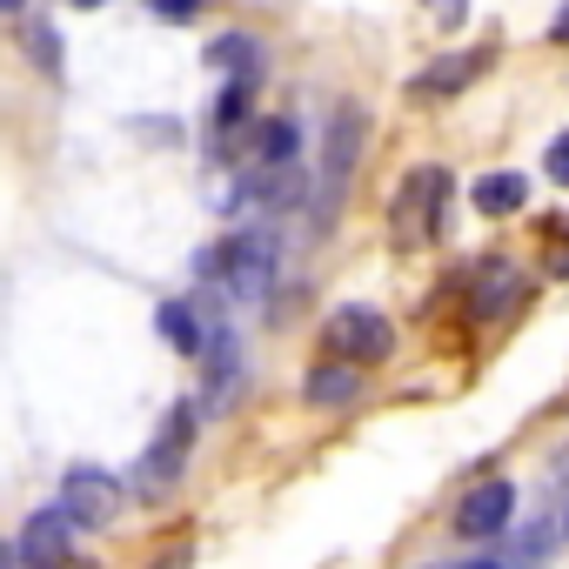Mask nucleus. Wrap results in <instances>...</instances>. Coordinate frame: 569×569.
<instances>
[{"mask_svg":"<svg viewBox=\"0 0 569 569\" xmlns=\"http://www.w3.org/2000/svg\"><path fill=\"white\" fill-rule=\"evenodd\" d=\"M194 274H201V281H221L234 302H261L268 281H274V241L254 228V234H234V241H221V248H201V254H194Z\"/></svg>","mask_w":569,"mask_h":569,"instance_id":"nucleus-1","label":"nucleus"},{"mask_svg":"<svg viewBox=\"0 0 569 569\" xmlns=\"http://www.w3.org/2000/svg\"><path fill=\"white\" fill-rule=\"evenodd\" d=\"M442 214H449V174L442 168H416L396 201H389V241L396 248H429L442 234Z\"/></svg>","mask_w":569,"mask_h":569,"instance_id":"nucleus-2","label":"nucleus"},{"mask_svg":"<svg viewBox=\"0 0 569 569\" xmlns=\"http://www.w3.org/2000/svg\"><path fill=\"white\" fill-rule=\"evenodd\" d=\"M356 154H362V114L356 108H336L329 148H322V174H316V234L336 228V208H342V188L356 174Z\"/></svg>","mask_w":569,"mask_h":569,"instance_id":"nucleus-3","label":"nucleus"},{"mask_svg":"<svg viewBox=\"0 0 569 569\" xmlns=\"http://www.w3.org/2000/svg\"><path fill=\"white\" fill-rule=\"evenodd\" d=\"M188 449H194V402H174L168 422H161V436H154V449H148L141 469H134V489H141V496H161L168 482H181Z\"/></svg>","mask_w":569,"mask_h":569,"instance_id":"nucleus-4","label":"nucleus"},{"mask_svg":"<svg viewBox=\"0 0 569 569\" xmlns=\"http://www.w3.org/2000/svg\"><path fill=\"white\" fill-rule=\"evenodd\" d=\"M322 336H329V349H336L342 362H356V369H376V362L396 356V329H389L376 309H336Z\"/></svg>","mask_w":569,"mask_h":569,"instance_id":"nucleus-5","label":"nucleus"},{"mask_svg":"<svg viewBox=\"0 0 569 569\" xmlns=\"http://www.w3.org/2000/svg\"><path fill=\"white\" fill-rule=\"evenodd\" d=\"M61 509H68L81 529H101V522H114V509H121V489H114V476H108V469H94V462H74V469L61 476Z\"/></svg>","mask_w":569,"mask_h":569,"instance_id":"nucleus-6","label":"nucleus"},{"mask_svg":"<svg viewBox=\"0 0 569 569\" xmlns=\"http://www.w3.org/2000/svg\"><path fill=\"white\" fill-rule=\"evenodd\" d=\"M509 516H516V482L489 476V482H476V489L456 502V536H462V542H489V536L509 529Z\"/></svg>","mask_w":569,"mask_h":569,"instance_id":"nucleus-7","label":"nucleus"},{"mask_svg":"<svg viewBox=\"0 0 569 569\" xmlns=\"http://www.w3.org/2000/svg\"><path fill=\"white\" fill-rule=\"evenodd\" d=\"M74 516L68 509H34L28 516V529H21V569H68L74 562Z\"/></svg>","mask_w":569,"mask_h":569,"instance_id":"nucleus-8","label":"nucleus"},{"mask_svg":"<svg viewBox=\"0 0 569 569\" xmlns=\"http://www.w3.org/2000/svg\"><path fill=\"white\" fill-rule=\"evenodd\" d=\"M289 168H302L296 121H254V134L241 141V174H289Z\"/></svg>","mask_w":569,"mask_h":569,"instance_id":"nucleus-9","label":"nucleus"},{"mask_svg":"<svg viewBox=\"0 0 569 569\" xmlns=\"http://www.w3.org/2000/svg\"><path fill=\"white\" fill-rule=\"evenodd\" d=\"M516 302H522V274H516V261H482L476 296H469V316H476V322H502Z\"/></svg>","mask_w":569,"mask_h":569,"instance_id":"nucleus-10","label":"nucleus"},{"mask_svg":"<svg viewBox=\"0 0 569 569\" xmlns=\"http://www.w3.org/2000/svg\"><path fill=\"white\" fill-rule=\"evenodd\" d=\"M482 74H489V54H482V48H476V54H449V61H436L429 74H416L409 94H416V101H442V94H462V88L482 81Z\"/></svg>","mask_w":569,"mask_h":569,"instance_id":"nucleus-11","label":"nucleus"},{"mask_svg":"<svg viewBox=\"0 0 569 569\" xmlns=\"http://www.w3.org/2000/svg\"><path fill=\"white\" fill-rule=\"evenodd\" d=\"M194 362H201V376H208V396H201V402H208V409H221V402L234 396V382H241V349H234V336H228V329H214V336H208V349H201Z\"/></svg>","mask_w":569,"mask_h":569,"instance_id":"nucleus-12","label":"nucleus"},{"mask_svg":"<svg viewBox=\"0 0 569 569\" xmlns=\"http://www.w3.org/2000/svg\"><path fill=\"white\" fill-rule=\"evenodd\" d=\"M214 329H221V322H214L208 309H194V302H161V336H168L181 356H201Z\"/></svg>","mask_w":569,"mask_h":569,"instance_id":"nucleus-13","label":"nucleus"},{"mask_svg":"<svg viewBox=\"0 0 569 569\" xmlns=\"http://www.w3.org/2000/svg\"><path fill=\"white\" fill-rule=\"evenodd\" d=\"M302 396H309L316 409H342V402H356V396H362V369L336 356V362H322V369L302 382Z\"/></svg>","mask_w":569,"mask_h":569,"instance_id":"nucleus-14","label":"nucleus"},{"mask_svg":"<svg viewBox=\"0 0 569 569\" xmlns=\"http://www.w3.org/2000/svg\"><path fill=\"white\" fill-rule=\"evenodd\" d=\"M469 201H476V214H489V221H502V214H516V208L529 201V181H522V174H476V188H469Z\"/></svg>","mask_w":569,"mask_h":569,"instance_id":"nucleus-15","label":"nucleus"},{"mask_svg":"<svg viewBox=\"0 0 569 569\" xmlns=\"http://www.w3.org/2000/svg\"><path fill=\"white\" fill-rule=\"evenodd\" d=\"M208 68H228V74H261V61H254V41H241V34H221L214 48H208Z\"/></svg>","mask_w":569,"mask_h":569,"instance_id":"nucleus-16","label":"nucleus"},{"mask_svg":"<svg viewBox=\"0 0 569 569\" xmlns=\"http://www.w3.org/2000/svg\"><path fill=\"white\" fill-rule=\"evenodd\" d=\"M28 61H41V74H61V34L48 21H28Z\"/></svg>","mask_w":569,"mask_h":569,"instance_id":"nucleus-17","label":"nucleus"},{"mask_svg":"<svg viewBox=\"0 0 569 569\" xmlns=\"http://www.w3.org/2000/svg\"><path fill=\"white\" fill-rule=\"evenodd\" d=\"M148 8H154L161 21H194V14H201V0H148Z\"/></svg>","mask_w":569,"mask_h":569,"instance_id":"nucleus-18","label":"nucleus"},{"mask_svg":"<svg viewBox=\"0 0 569 569\" xmlns=\"http://www.w3.org/2000/svg\"><path fill=\"white\" fill-rule=\"evenodd\" d=\"M549 181H569V134L549 141Z\"/></svg>","mask_w":569,"mask_h":569,"instance_id":"nucleus-19","label":"nucleus"},{"mask_svg":"<svg viewBox=\"0 0 569 569\" xmlns=\"http://www.w3.org/2000/svg\"><path fill=\"white\" fill-rule=\"evenodd\" d=\"M0 569H21V556L8 549V536H0Z\"/></svg>","mask_w":569,"mask_h":569,"instance_id":"nucleus-20","label":"nucleus"},{"mask_svg":"<svg viewBox=\"0 0 569 569\" xmlns=\"http://www.w3.org/2000/svg\"><path fill=\"white\" fill-rule=\"evenodd\" d=\"M549 34H556V41H569V8L556 14V28H549Z\"/></svg>","mask_w":569,"mask_h":569,"instance_id":"nucleus-21","label":"nucleus"},{"mask_svg":"<svg viewBox=\"0 0 569 569\" xmlns=\"http://www.w3.org/2000/svg\"><path fill=\"white\" fill-rule=\"evenodd\" d=\"M28 8V0H0V14H21Z\"/></svg>","mask_w":569,"mask_h":569,"instance_id":"nucleus-22","label":"nucleus"},{"mask_svg":"<svg viewBox=\"0 0 569 569\" xmlns=\"http://www.w3.org/2000/svg\"><path fill=\"white\" fill-rule=\"evenodd\" d=\"M556 469H562V476H569V449H562V456H556Z\"/></svg>","mask_w":569,"mask_h":569,"instance_id":"nucleus-23","label":"nucleus"},{"mask_svg":"<svg viewBox=\"0 0 569 569\" xmlns=\"http://www.w3.org/2000/svg\"><path fill=\"white\" fill-rule=\"evenodd\" d=\"M68 8H101V0H68Z\"/></svg>","mask_w":569,"mask_h":569,"instance_id":"nucleus-24","label":"nucleus"}]
</instances>
